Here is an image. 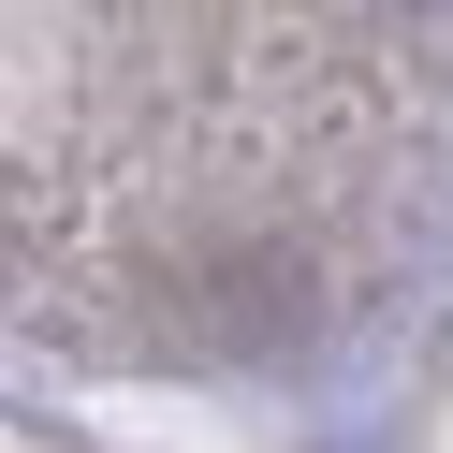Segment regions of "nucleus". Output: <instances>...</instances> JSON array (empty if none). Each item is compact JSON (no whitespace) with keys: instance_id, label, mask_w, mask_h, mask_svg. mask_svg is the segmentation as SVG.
Here are the masks:
<instances>
[{"instance_id":"1","label":"nucleus","mask_w":453,"mask_h":453,"mask_svg":"<svg viewBox=\"0 0 453 453\" xmlns=\"http://www.w3.org/2000/svg\"><path fill=\"white\" fill-rule=\"evenodd\" d=\"M0 453H44V439H30V424H0Z\"/></svg>"}]
</instances>
